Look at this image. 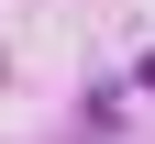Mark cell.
<instances>
[{"label": "cell", "mask_w": 155, "mask_h": 144, "mask_svg": "<svg viewBox=\"0 0 155 144\" xmlns=\"http://www.w3.org/2000/svg\"><path fill=\"white\" fill-rule=\"evenodd\" d=\"M144 89H155V55H144Z\"/></svg>", "instance_id": "6da1fadb"}]
</instances>
